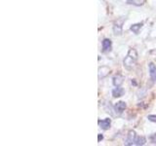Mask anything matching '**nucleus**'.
<instances>
[{
  "instance_id": "1",
  "label": "nucleus",
  "mask_w": 156,
  "mask_h": 146,
  "mask_svg": "<svg viewBox=\"0 0 156 146\" xmlns=\"http://www.w3.org/2000/svg\"><path fill=\"white\" fill-rule=\"evenodd\" d=\"M136 61H138V53L135 49L132 48L129 50L128 54L124 58L123 65L127 70H131L136 63Z\"/></svg>"
},
{
  "instance_id": "2",
  "label": "nucleus",
  "mask_w": 156,
  "mask_h": 146,
  "mask_svg": "<svg viewBox=\"0 0 156 146\" xmlns=\"http://www.w3.org/2000/svg\"><path fill=\"white\" fill-rule=\"evenodd\" d=\"M124 21L125 19L122 18V19H117V21L114 23L113 24V32L115 35H121L122 34V31H123V23H124Z\"/></svg>"
},
{
  "instance_id": "3",
  "label": "nucleus",
  "mask_w": 156,
  "mask_h": 146,
  "mask_svg": "<svg viewBox=\"0 0 156 146\" xmlns=\"http://www.w3.org/2000/svg\"><path fill=\"white\" fill-rule=\"evenodd\" d=\"M136 138V134L135 130H130L127 134V138L125 140V145H133Z\"/></svg>"
},
{
  "instance_id": "4",
  "label": "nucleus",
  "mask_w": 156,
  "mask_h": 146,
  "mask_svg": "<svg viewBox=\"0 0 156 146\" xmlns=\"http://www.w3.org/2000/svg\"><path fill=\"white\" fill-rule=\"evenodd\" d=\"M126 107H127V104H126L125 101H118L117 103H115L114 109L116 111V113L121 114V113H123V112H124V110L126 109Z\"/></svg>"
},
{
  "instance_id": "5",
  "label": "nucleus",
  "mask_w": 156,
  "mask_h": 146,
  "mask_svg": "<svg viewBox=\"0 0 156 146\" xmlns=\"http://www.w3.org/2000/svg\"><path fill=\"white\" fill-rule=\"evenodd\" d=\"M99 125H100V128H101L102 130H109L110 128V125H111V120L109 118H106L105 120H100L99 121Z\"/></svg>"
},
{
  "instance_id": "6",
  "label": "nucleus",
  "mask_w": 156,
  "mask_h": 146,
  "mask_svg": "<svg viewBox=\"0 0 156 146\" xmlns=\"http://www.w3.org/2000/svg\"><path fill=\"white\" fill-rule=\"evenodd\" d=\"M124 82V77L120 75V74H117L115 75L113 78H112V83L115 87H120Z\"/></svg>"
},
{
  "instance_id": "7",
  "label": "nucleus",
  "mask_w": 156,
  "mask_h": 146,
  "mask_svg": "<svg viewBox=\"0 0 156 146\" xmlns=\"http://www.w3.org/2000/svg\"><path fill=\"white\" fill-rule=\"evenodd\" d=\"M148 69H149V75L151 77V79L155 81V79H156V65L153 62H149Z\"/></svg>"
},
{
  "instance_id": "8",
  "label": "nucleus",
  "mask_w": 156,
  "mask_h": 146,
  "mask_svg": "<svg viewBox=\"0 0 156 146\" xmlns=\"http://www.w3.org/2000/svg\"><path fill=\"white\" fill-rule=\"evenodd\" d=\"M102 49H104V51H109L111 49V40L108 38H105L104 40H102Z\"/></svg>"
},
{
  "instance_id": "9",
  "label": "nucleus",
  "mask_w": 156,
  "mask_h": 146,
  "mask_svg": "<svg viewBox=\"0 0 156 146\" xmlns=\"http://www.w3.org/2000/svg\"><path fill=\"white\" fill-rule=\"evenodd\" d=\"M124 95V90L120 87H116L115 89L112 90V96L113 97H120Z\"/></svg>"
},
{
  "instance_id": "10",
  "label": "nucleus",
  "mask_w": 156,
  "mask_h": 146,
  "mask_svg": "<svg viewBox=\"0 0 156 146\" xmlns=\"http://www.w3.org/2000/svg\"><path fill=\"white\" fill-rule=\"evenodd\" d=\"M143 27V23H134V24H132L130 29L132 31H133L135 34H138L139 31H140V29Z\"/></svg>"
},
{
  "instance_id": "11",
  "label": "nucleus",
  "mask_w": 156,
  "mask_h": 146,
  "mask_svg": "<svg viewBox=\"0 0 156 146\" xmlns=\"http://www.w3.org/2000/svg\"><path fill=\"white\" fill-rule=\"evenodd\" d=\"M146 143V138L144 137V136H136V141H135V144L136 145H144Z\"/></svg>"
},
{
  "instance_id": "12",
  "label": "nucleus",
  "mask_w": 156,
  "mask_h": 146,
  "mask_svg": "<svg viewBox=\"0 0 156 146\" xmlns=\"http://www.w3.org/2000/svg\"><path fill=\"white\" fill-rule=\"evenodd\" d=\"M129 4H133L135 6H140L144 3V0H127Z\"/></svg>"
},
{
  "instance_id": "13",
  "label": "nucleus",
  "mask_w": 156,
  "mask_h": 146,
  "mask_svg": "<svg viewBox=\"0 0 156 146\" xmlns=\"http://www.w3.org/2000/svg\"><path fill=\"white\" fill-rule=\"evenodd\" d=\"M147 119H148L150 122H153V123H156V115H153V114L148 115V116H147Z\"/></svg>"
},
{
  "instance_id": "14",
  "label": "nucleus",
  "mask_w": 156,
  "mask_h": 146,
  "mask_svg": "<svg viewBox=\"0 0 156 146\" xmlns=\"http://www.w3.org/2000/svg\"><path fill=\"white\" fill-rule=\"evenodd\" d=\"M104 139V136H102V134H99V135H98V141H101Z\"/></svg>"
},
{
  "instance_id": "15",
  "label": "nucleus",
  "mask_w": 156,
  "mask_h": 146,
  "mask_svg": "<svg viewBox=\"0 0 156 146\" xmlns=\"http://www.w3.org/2000/svg\"><path fill=\"white\" fill-rule=\"evenodd\" d=\"M155 81H156V79H155Z\"/></svg>"
}]
</instances>
